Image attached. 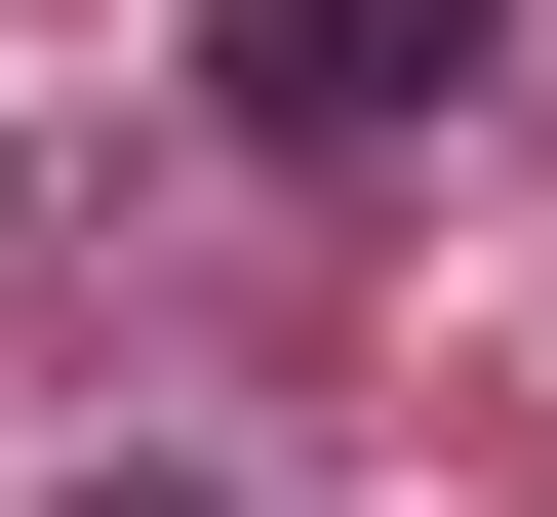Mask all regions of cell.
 Returning <instances> with one entry per match:
<instances>
[{"instance_id":"1","label":"cell","mask_w":557,"mask_h":517,"mask_svg":"<svg viewBox=\"0 0 557 517\" xmlns=\"http://www.w3.org/2000/svg\"><path fill=\"white\" fill-rule=\"evenodd\" d=\"M438 81H478V0H239V120H319V160H398Z\"/></svg>"},{"instance_id":"2","label":"cell","mask_w":557,"mask_h":517,"mask_svg":"<svg viewBox=\"0 0 557 517\" xmlns=\"http://www.w3.org/2000/svg\"><path fill=\"white\" fill-rule=\"evenodd\" d=\"M81 517H199V478H81Z\"/></svg>"}]
</instances>
